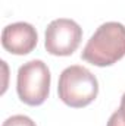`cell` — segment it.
I'll list each match as a JSON object with an SVG mask.
<instances>
[{
    "mask_svg": "<svg viewBox=\"0 0 125 126\" xmlns=\"http://www.w3.org/2000/svg\"><path fill=\"white\" fill-rule=\"evenodd\" d=\"M125 56V25L106 22L87 41L81 57L94 66H110Z\"/></svg>",
    "mask_w": 125,
    "mask_h": 126,
    "instance_id": "1",
    "label": "cell"
},
{
    "mask_svg": "<svg viewBox=\"0 0 125 126\" xmlns=\"http://www.w3.org/2000/svg\"><path fill=\"white\" fill-rule=\"evenodd\" d=\"M58 94L59 98L69 107H85L91 104L99 94L97 78L84 66H69L59 76Z\"/></svg>",
    "mask_w": 125,
    "mask_h": 126,
    "instance_id": "2",
    "label": "cell"
},
{
    "mask_svg": "<svg viewBox=\"0 0 125 126\" xmlns=\"http://www.w3.org/2000/svg\"><path fill=\"white\" fill-rule=\"evenodd\" d=\"M50 70L43 60H30L18 70L16 91L22 103L41 106L50 91Z\"/></svg>",
    "mask_w": 125,
    "mask_h": 126,
    "instance_id": "3",
    "label": "cell"
},
{
    "mask_svg": "<svg viewBox=\"0 0 125 126\" xmlns=\"http://www.w3.org/2000/svg\"><path fill=\"white\" fill-rule=\"evenodd\" d=\"M83 40L81 27L66 18L52 21L46 28L44 47L53 56H71Z\"/></svg>",
    "mask_w": 125,
    "mask_h": 126,
    "instance_id": "4",
    "label": "cell"
},
{
    "mask_svg": "<svg viewBox=\"0 0 125 126\" xmlns=\"http://www.w3.org/2000/svg\"><path fill=\"white\" fill-rule=\"evenodd\" d=\"M38 35L35 28L28 22H15L3 28L1 32V46L6 51L24 56L31 53L35 48Z\"/></svg>",
    "mask_w": 125,
    "mask_h": 126,
    "instance_id": "5",
    "label": "cell"
},
{
    "mask_svg": "<svg viewBox=\"0 0 125 126\" xmlns=\"http://www.w3.org/2000/svg\"><path fill=\"white\" fill-rule=\"evenodd\" d=\"M107 126H125V93L121 98L119 109L109 117Z\"/></svg>",
    "mask_w": 125,
    "mask_h": 126,
    "instance_id": "6",
    "label": "cell"
},
{
    "mask_svg": "<svg viewBox=\"0 0 125 126\" xmlns=\"http://www.w3.org/2000/svg\"><path fill=\"white\" fill-rule=\"evenodd\" d=\"M1 126H37L31 117L24 114H15L9 119H6Z\"/></svg>",
    "mask_w": 125,
    "mask_h": 126,
    "instance_id": "7",
    "label": "cell"
}]
</instances>
